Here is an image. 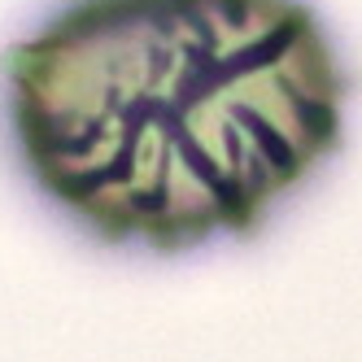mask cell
I'll list each match as a JSON object with an SVG mask.
<instances>
[{"label": "cell", "instance_id": "cell-1", "mask_svg": "<svg viewBox=\"0 0 362 362\" xmlns=\"http://www.w3.org/2000/svg\"><path fill=\"white\" fill-rule=\"evenodd\" d=\"M0 79L35 192L158 257L257 236L341 153L358 88L310 0H66Z\"/></svg>", "mask_w": 362, "mask_h": 362}]
</instances>
